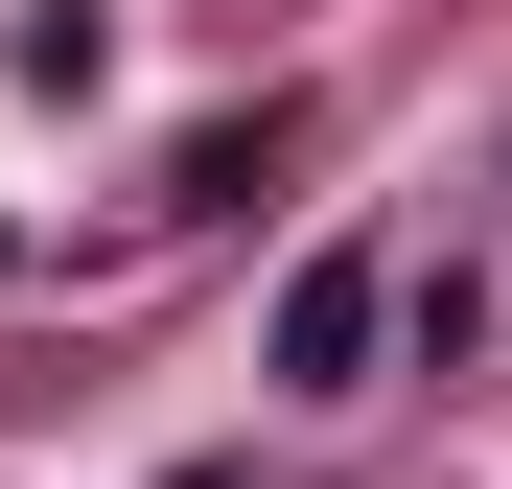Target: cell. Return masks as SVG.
<instances>
[{"mask_svg":"<svg viewBox=\"0 0 512 489\" xmlns=\"http://www.w3.org/2000/svg\"><path fill=\"white\" fill-rule=\"evenodd\" d=\"M280 163H303V117L256 94V117H210V140H163V187H140V210H163V233H210V210H256V187H280Z\"/></svg>","mask_w":512,"mask_h":489,"instance_id":"7a4b0ae2","label":"cell"},{"mask_svg":"<svg viewBox=\"0 0 512 489\" xmlns=\"http://www.w3.org/2000/svg\"><path fill=\"white\" fill-rule=\"evenodd\" d=\"M396 373V233H326L280 280V396H373Z\"/></svg>","mask_w":512,"mask_h":489,"instance_id":"6da1fadb","label":"cell"}]
</instances>
